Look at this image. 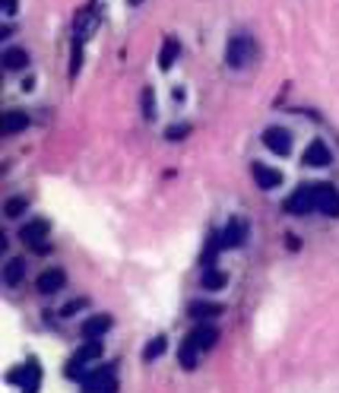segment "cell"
<instances>
[{
    "instance_id": "1",
    "label": "cell",
    "mask_w": 339,
    "mask_h": 393,
    "mask_svg": "<svg viewBox=\"0 0 339 393\" xmlns=\"http://www.w3.org/2000/svg\"><path fill=\"white\" fill-rule=\"evenodd\" d=\"M254 58H257V41L250 38V35H244V32L232 35L229 48H225V64L235 67V70H244Z\"/></svg>"
},
{
    "instance_id": "2",
    "label": "cell",
    "mask_w": 339,
    "mask_h": 393,
    "mask_svg": "<svg viewBox=\"0 0 339 393\" xmlns=\"http://www.w3.org/2000/svg\"><path fill=\"white\" fill-rule=\"evenodd\" d=\"M48 235H51V225L45 219H32L19 229V241L32 247L35 254H48V245H45V238Z\"/></svg>"
},
{
    "instance_id": "3",
    "label": "cell",
    "mask_w": 339,
    "mask_h": 393,
    "mask_svg": "<svg viewBox=\"0 0 339 393\" xmlns=\"http://www.w3.org/2000/svg\"><path fill=\"white\" fill-rule=\"evenodd\" d=\"M317 210V200H314V184H301L295 194L285 200V213L292 216H307Z\"/></svg>"
},
{
    "instance_id": "4",
    "label": "cell",
    "mask_w": 339,
    "mask_h": 393,
    "mask_svg": "<svg viewBox=\"0 0 339 393\" xmlns=\"http://www.w3.org/2000/svg\"><path fill=\"white\" fill-rule=\"evenodd\" d=\"M83 390H105V393H111V390H117V374H115V368L111 365H102V368H95L92 374H86L83 381Z\"/></svg>"
},
{
    "instance_id": "5",
    "label": "cell",
    "mask_w": 339,
    "mask_h": 393,
    "mask_svg": "<svg viewBox=\"0 0 339 393\" xmlns=\"http://www.w3.org/2000/svg\"><path fill=\"white\" fill-rule=\"evenodd\" d=\"M314 200H317V213L330 216V219H336L339 216V190L333 188V184L317 181L314 184Z\"/></svg>"
},
{
    "instance_id": "6",
    "label": "cell",
    "mask_w": 339,
    "mask_h": 393,
    "mask_svg": "<svg viewBox=\"0 0 339 393\" xmlns=\"http://www.w3.org/2000/svg\"><path fill=\"white\" fill-rule=\"evenodd\" d=\"M264 143H266V149H273L276 156H289L292 153V133L285 127H266Z\"/></svg>"
},
{
    "instance_id": "7",
    "label": "cell",
    "mask_w": 339,
    "mask_h": 393,
    "mask_svg": "<svg viewBox=\"0 0 339 393\" xmlns=\"http://www.w3.org/2000/svg\"><path fill=\"white\" fill-rule=\"evenodd\" d=\"M64 282H67V273L58 270V267H51V270L38 273V279H35V289H38L42 295H54V292H60V289H64Z\"/></svg>"
},
{
    "instance_id": "8",
    "label": "cell",
    "mask_w": 339,
    "mask_h": 393,
    "mask_svg": "<svg viewBox=\"0 0 339 393\" xmlns=\"http://www.w3.org/2000/svg\"><path fill=\"white\" fill-rule=\"evenodd\" d=\"M215 339H219V330L215 327H197V330H191V333L184 336V343H191L197 352H207V349H213L215 346Z\"/></svg>"
},
{
    "instance_id": "9",
    "label": "cell",
    "mask_w": 339,
    "mask_h": 393,
    "mask_svg": "<svg viewBox=\"0 0 339 393\" xmlns=\"http://www.w3.org/2000/svg\"><path fill=\"white\" fill-rule=\"evenodd\" d=\"M108 330H111V317L108 314H92V317L83 320L80 333H83V339H102Z\"/></svg>"
},
{
    "instance_id": "10",
    "label": "cell",
    "mask_w": 339,
    "mask_h": 393,
    "mask_svg": "<svg viewBox=\"0 0 339 393\" xmlns=\"http://www.w3.org/2000/svg\"><path fill=\"white\" fill-rule=\"evenodd\" d=\"M330 162H333V156H330V149H327V143H323V139H314V143L305 149V165L323 168V165H330Z\"/></svg>"
},
{
    "instance_id": "11",
    "label": "cell",
    "mask_w": 339,
    "mask_h": 393,
    "mask_svg": "<svg viewBox=\"0 0 339 393\" xmlns=\"http://www.w3.org/2000/svg\"><path fill=\"white\" fill-rule=\"evenodd\" d=\"M244 238H248V225L241 219H232L222 229V247H241L244 245Z\"/></svg>"
},
{
    "instance_id": "12",
    "label": "cell",
    "mask_w": 339,
    "mask_h": 393,
    "mask_svg": "<svg viewBox=\"0 0 339 393\" xmlns=\"http://www.w3.org/2000/svg\"><path fill=\"white\" fill-rule=\"evenodd\" d=\"M10 381H19V384H23V390H38V384H42V371H38V365H35V361H29L23 371H13V374H10Z\"/></svg>"
},
{
    "instance_id": "13",
    "label": "cell",
    "mask_w": 339,
    "mask_h": 393,
    "mask_svg": "<svg viewBox=\"0 0 339 393\" xmlns=\"http://www.w3.org/2000/svg\"><path fill=\"white\" fill-rule=\"evenodd\" d=\"M254 178H257V184H260L264 190L282 188V175L276 172V168H266V165H260V162H254Z\"/></svg>"
},
{
    "instance_id": "14",
    "label": "cell",
    "mask_w": 339,
    "mask_h": 393,
    "mask_svg": "<svg viewBox=\"0 0 339 393\" xmlns=\"http://www.w3.org/2000/svg\"><path fill=\"white\" fill-rule=\"evenodd\" d=\"M29 127V117H25V111H7L3 115V121H0V131H3V137H13V133L25 131Z\"/></svg>"
},
{
    "instance_id": "15",
    "label": "cell",
    "mask_w": 339,
    "mask_h": 393,
    "mask_svg": "<svg viewBox=\"0 0 339 393\" xmlns=\"http://www.w3.org/2000/svg\"><path fill=\"white\" fill-rule=\"evenodd\" d=\"M23 279H25V260L23 257L7 260V267H3V282H7V286H19Z\"/></svg>"
},
{
    "instance_id": "16",
    "label": "cell",
    "mask_w": 339,
    "mask_h": 393,
    "mask_svg": "<svg viewBox=\"0 0 339 393\" xmlns=\"http://www.w3.org/2000/svg\"><path fill=\"white\" fill-rule=\"evenodd\" d=\"M92 359H102V339H86V346H80L76 349V355L70 361H76V365H86V361Z\"/></svg>"
},
{
    "instance_id": "17",
    "label": "cell",
    "mask_w": 339,
    "mask_h": 393,
    "mask_svg": "<svg viewBox=\"0 0 339 393\" xmlns=\"http://www.w3.org/2000/svg\"><path fill=\"white\" fill-rule=\"evenodd\" d=\"M178 54H181V45L174 38H165V45H162V54H159V67L162 70H172L174 60H178Z\"/></svg>"
},
{
    "instance_id": "18",
    "label": "cell",
    "mask_w": 339,
    "mask_h": 393,
    "mask_svg": "<svg viewBox=\"0 0 339 393\" xmlns=\"http://www.w3.org/2000/svg\"><path fill=\"white\" fill-rule=\"evenodd\" d=\"M25 64H29L25 48H7L3 51V67H7V70H23Z\"/></svg>"
},
{
    "instance_id": "19",
    "label": "cell",
    "mask_w": 339,
    "mask_h": 393,
    "mask_svg": "<svg viewBox=\"0 0 339 393\" xmlns=\"http://www.w3.org/2000/svg\"><path fill=\"white\" fill-rule=\"evenodd\" d=\"M222 311H225L222 304H213V302H194L191 308H187L191 317H215V314H222Z\"/></svg>"
},
{
    "instance_id": "20",
    "label": "cell",
    "mask_w": 339,
    "mask_h": 393,
    "mask_svg": "<svg viewBox=\"0 0 339 393\" xmlns=\"http://www.w3.org/2000/svg\"><path fill=\"white\" fill-rule=\"evenodd\" d=\"M92 29H95V16H92L89 10H83V13H80V19H76V41L83 45V41L89 38Z\"/></svg>"
},
{
    "instance_id": "21",
    "label": "cell",
    "mask_w": 339,
    "mask_h": 393,
    "mask_svg": "<svg viewBox=\"0 0 339 393\" xmlns=\"http://www.w3.org/2000/svg\"><path fill=\"white\" fill-rule=\"evenodd\" d=\"M25 206H29L25 196H10L7 203H3V216H7V219H19V216L25 213Z\"/></svg>"
},
{
    "instance_id": "22",
    "label": "cell",
    "mask_w": 339,
    "mask_h": 393,
    "mask_svg": "<svg viewBox=\"0 0 339 393\" xmlns=\"http://www.w3.org/2000/svg\"><path fill=\"white\" fill-rule=\"evenodd\" d=\"M197 355H200V352L194 349L191 343H181V349H178V359H181V365H184L187 371L197 368Z\"/></svg>"
},
{
    "instance_id": "23",
    "label": "cell",
    "mask_w": 339,
    "mask_h": 393,
    "mask_svg": "<svg viewBox=\"0 0 339 393\" xmlns=\"http://www.w3.org/2000/svg\"><path fill=\"white\" fill-rule=\"evenodd\" d=\"M225 282H229V276H225V273L213 270V267H209V270H203V289H222Z\"/></svg>"
},
{
    "instance_id": "24",
    "label": "cell",
    "mask_w": 339,
    "mask_h": 393,
    "mask_svg": "<svg viewBox=\"0 0 339 393\" xmlns=\"http://www.w3.org/2000/svg\"><path fill=\"white\" fill-rule=\"evenodd\" d=\"M162 352H165V336H156V339H152V343L143 349V359L152 361V359H159Z\"/></svg>"
},
{
    "instance_id": "25",
    "label": "cell",
    "mask_w": 339,
    "mask_h": 393,
    "mask_svg": "<svg viewBox=\"0 0 339 393\" xmlns=\"http://www.w3.org/2000/svg\"><path fill=\"white\" fill-rule=\"evenodd\" d=\"M86 304H89V298H76V302H67V304H64V311H60V314H64V317H73L76 311H83Z\"/></svg>"
},
{
    "instance_id": "26",
    "label": "cell",
    "mask_w": 339,
    "mask_h": 393,
    "mask_svg": "<svg viewBox=\"0 0 339 393\" xmlns=\"http://www.w3.org/2000/svg\"><path fill=\"white\" fill-rule=\"evenodd\" d=\"M143 115L146 117L156 115V98H152V89H143Z\"/></svg>"
},
{
    "instance_id": "27",
    "label": "cell",
    "mask_w": 339,
    "mask_h": 393,
    "mask_svg": "<svg viewBox=\"0 0 339 393\" xmlns=\"http://www.w3.org/2000/svg\"><path fill=\"white\" fill-rule=\"evenodd\" d=\"M184 133H191V124H174V127L165 131V137L168 139H184Z\"/></svg>"
},
{
    "instance_id": "28",
    "label": "cell",
    "mask_w": 339,
    "mask_h": 393,
    "mask_svg": "<svg viewBox=\"0 0 339 393\" xmlns=\"http://www.w3.org/2000/svg\"><path fill=\"white\" fill-rule=\"evenodd\" d=\"M19 7V0H0V10H3V16H13Z\"/></svg>"
},
{
    "instance_id": "29",
    "label": "cell",
    "mask_w": 339,
    "mask_h": 393,
    "mask_svg": "<svg viewBox=\"0 0 339 393\" xmlns=\"http://www.w3.org/2000/svg\"><path fill=\"white\" fill-rule=\"evenodd\" d=\"M130 3H143V0H130Z\"/></svg>"
}]
</instances>
